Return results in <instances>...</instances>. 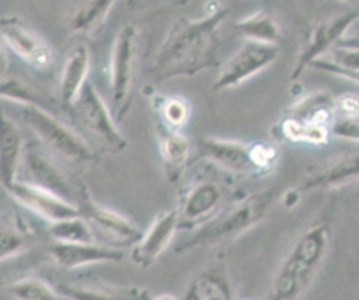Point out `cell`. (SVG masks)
I'll use <instances>...</instances> for the list:
<instances>
[{"label":"cell","mask_w":359,"mask_h":300,"mask_svg":"<svg viewBox=\"0 0 359 300\" xmlns=\"http://www.w3.org/2000/svg\"><path fill=\"white\" fill-rule=\"evenodd\" d=\"M91 55L84 43L76 45L67 55L59 81V100L66 107H73L83 87L87 84Z\"/></svg>","instance_id":"16"},{"label":"cell","mask_w":359,"mask_h":300,"mask_svg":"<svg viewBox=\"0 0 359 300\" xmlns=\"http://www.w3.org/2000/svg\"><path fill=\"white\" fill-rule=\"evenodd\" d=\"M84 126L115 151L126 147V139L115 123V119L93 83L87 81L73 105Z\"/></svg>","instance_id":"7"},{"label":"cell","mask_w":359,"mask_h":300,"mask_svg":"<svg viewBox=\"0 0 359 300\" xmlns=\"http://www.w3.org/2000/svg\"><path fill=\"white\" fill-rule=\"evenodd\" d=\"M310 67H314L317 70H321V71H325V73H330V74H334V76H338V77H342L352 83L359 84V70H349V69L339 67L338 64H335L334 62H331L330 59H327L324 56L314 60L310 64Z\"/></svg>","instance_id":"33"},{"label":"cell","mask_w":359,"mask_h":300,"mask_svg":"<svg viewBox=\"0 0 359 300\" xmlns=\"http://www.w3.org/2000/svg\"><path fill=\"white\" fill-rule=\"evenodd\" d=\"M226 14L227 8L215 3L202 18L177 21L156 56V76L165 80L192 76L209 67L215 59L217 32Z\"/></svg>","instance_id":"1"},{"label":"cell","mask_w":359,"mask_h":300,"mask_svg":"<svg viewBox=\"0 0 359 300\" xmlns=\"http://www.w3.org/2000/svg\"><path fill=\"white\" fill-rule=\"evenodd\" d=\"M49 255L57 266L77 269L94 264L119 262L123 251L119 247L98 243H55L49 247Z\"/></svg>","instance_id":"14"},{"label":"cell","mask_w":359,"mask_h":300,"mask_svg":"<svg viewBox=\"0 0 359 300\" xmlns=\"http://www.w3.org/2000/svg\"><path fill=\"white\" fill-rule=\"evenodd\" d=\"M224 189L222 184L210 177H199L181 193L180 205L175 207L181 227H199L217 214L223 202Z\"/></svg>","instance_id":"6"},{"label":"cell","mask_w":359,"mask_h":300,"mask_svg":"<svg viewBox=\"0 0 359 300\" xmlns=\"http://www.w3.org/2000/svg\"><path fill=\"white\" fill-rule=\"evenodd\" d=\"M282 132L286 139L292 142L310 143L316 146H323L328 142L331 136V130L327 126L306 123L296 118L287 116L282 122Z\"/></svg>","instance_id":"26"},{"label":"cell","mask_w":359,"mask_h":300,"mask_svg":"<svg viewBox=\"0 0 359 300\" xmlns=\"http://www.w3.org/2000/svg\"><path fill=\"white\" fill-rule=\"evenodd\" d=\"M359 178V150L332 158L314 168L302 184L303 189L338 186Z\"/></svg>","instance_id":"18"},{"label":"cell","mask_w":359,"mask_h":300,"mask_svg":"<svg viewBox=\"0 0 359 300\" xmlns=\"http://www.w3.org/2000/svg\"><path fill=\"white\" fill-rule=\"evenodd\" d=\"M184 300H231V290L222 276L202 273L189 285Z\"/></svg>","instance_id":"25"},{"label":"cell","mask_w":359,"mask_h":300,"mask_svg":"<svg viewBox=\"0 0 359 300\" xmlns=\"http://www.w3.org/2000/svg\"><path fill=\"white\" fill-rule=\"evenodd\" d=\"M330 60L339 67L349 70H359V48L334 46L330 50Z\"/></svg>","instance_id":"32"},{"label":"cell","mask_w":359,"mask_h":300,"mask_svg":"<svg viewBox=\"0 0 359 300\" xmlns=\"http://www.w3.org/2000/svg\"><path fill=\"white\" fill-rule=\"evenodd\" d=\"M279 55L278 45H265L247 41L222 67L216 81L215 90H227L237 87L248 80L262 69L268 67L276 60Z\"/></svg>","instance_id":"8"},{"label":"cell","mask_w":359,"mask_h":300,"mask_svg":"<svg viewBox=\"0 0 359 300\" xmlns=\"http://www.w3.org/2000/svg\"><path fill=\"white\" fill-rule=\"evenodd\" d=\"M236 28L247 38V41L265 45H278L280 41L279 24L265 11H255L245 15L236 22Z\"/></svg>","instance_id":"22"},{"label":"cell","mask_w":359,"mask_h":300,"mask_svg":"<svg viewBox=\"0 0 359 300\" xmlns=\"http://www.w3.org/2000/svg\"><path fill=\"white\" fill-rule=\"evenodd\" d=\"M275 199L276 189H266L244 198L230 209L199 226L192 236L177 245V251L185 252L195 247L213 245L240 236L265 217Z\"/></svg>","instance_id":"3"},{"label":"cell","mask_w":359,"mask_h":300,"mask_svg":"<svg viewBox=\"0 0 359 300\" xmlns=\"http://www.w3.org/2000/svg\"><path fill=\"white\" fill-rule=\"evenodd\" d=\"M8 195L34 214L48 220L50 224L80 216V209L69 199L49 192L29 181H15L6 188Z\"/></svg>","instance_id":"10"},{"label":"cell","mask_w":359,"mask_h":300,"mask_svg":"<svg viewBox=\"0 0 359 300\" xmlns=\"http://www.w3.org/2000/svg\"><path fill=\"white\" fill-rule=\"evenodd\" d=\"M49 231L55 243H95L93 229L81 216L52 223Z\"/></svg>","instance_id":"27"},{"label":"cell","mask_w":359,"mask_h":300,"mask_svg":"<svg viewBox=\"0 0 359 300\" xmlns=\"http://www.w3.org/2000/svg\"><path fill=\"white\" fill-rule=\"evenodd\" d=\"M201 154L220 170L258 175L251 158V144L222 137H202L198 142Z\"/></svg>","instance_id":"15"},{"label":"cell","mask_w":359,"mask_h":300,"mask_svg":"<svg viewBox=\"0 0 359 300\" xmlns=\"http://www.w3.org/2000/svg\"><path fill=\"white\" fill-rule=\"evenodd\" d=\"M8 67V59H7V53L4 50V45L0 41V77L7 71Z\"/></svg>","instance_id":"36"},{"label":"cell","mask_w":359,"mask_h":300,"mask_svg":"<svg viewBox=\"0 0 359 300\" xmlns=\"http://www.w3.org/2000/svg\"><path fill=\"white\" fill-rule=\"evenodd\" d=\"M79 209L80 216L86 219L91 229L95 227L125 245L136 244L143 236V231L123 214L100 205L86 186L83 188V202Z\"/></svg>","instance_id":"12"},{"label":"cell","mask_w":359,"mask_h":300,"mask_svg":"<svg viewBox=\"0 0 359 300\" xmlns=\"http://www.w3.org/2000/svg\"><path fill=\"white\" fill-rule=\"evenodd\" d=\"M157 139L160 156L165 164L170 178L177 179V177L181 175L189 158V140L181 132L171 130L163 123H160L157 129Z\"/></svg>","instance_id":"21"},{"label":"cell","mask_w":359,"mask_h":300,"mask_svg":"<svg viewBox=\"0 0 359 300\" xmlns=\"http://www.w3.org/2000/svg\"><path fill=\"white\" fill-rule=\"evenodd\" d=\"M27 245L25 236L10 226H0V262L22 252Z\"/></svg>","instance_id":"30"},{"label":"cell","mask_w":359,"mask_h":300,"mask_svg":"<svg viewBox=\"0 0 359 300\" xmlns=\"http://www.w3.org/2000/svg\"><path fill=\"white\" fill-rule=\"evenodd\" d=\"M136 27L123 25L114 41L111 53V97L116 116L121 119L126 111L133 81L136 57Z\"/></svg>","instance_id":"5"},{"label":"cell","mask_w":359,"mask_h":300,"mask_svg":"<svg viewBox=\"0 0 359 300\" xmlns=\"http://www.w3.org/2000/svg\"><path fill=\"white\" fill-rule=\"evenodd\" d=\"M358 15L359 13L349 10L342 14H334L332 17H327L316 24L311 28L303 50L299 55L292 79H297L307 66H310L318 57H323L324 53L330 52L342 39L344 34L358 18Z\"/></svg>","instance_id":"11"},{"label":"cell","mask_w":359,"mask_h":300,"mask_svg":"<svg viewBox=\"0 0 359 300\" xmlns=\"http://www.w3.org/2000/svg\"><path fill=\"white\" fill-rule=\"evenodd\" d=\"M328 237V226L317 223L297 238L273 279L269 300H299L321 265Z\"/></svg>","instance_id":"2"},{"label":"cell","mask_w":359,"mask_h":300,"mask_svg":"<svg viewBox=\"0 0 359 300\" xmlns=\"http://www.w3.org/2000/svg\"><path fill=\"white\" fill-rule=\"evenodd\" d=\"M56 292L66 300H151L153 296L144 287H93L73 283H59Z\"/></svg>","instance_id":"20"},{"label":"cell","mask_w":359,"mask_h":300,"mask_svg":"<svg viewBox=\"0 0 359 300\" xmlns=\"http://www.w3.org/2000/svg\"><path fill=\"white\" fill-rule=\"evenodd\" d=\"M151 300H175V297H172L171 294H158V296L153 297Z\"/></svg>","instance_id":"37"},{"label":"cell","mask_w":359,"mask_h":300,"mask_svg":"<svg viewBox=\"0 0 359 300\" xmlns=\"http://www.w3.org/2000/svg\"><path fill=\"white\" fill-rule=\"evenodd\" d=\"M178 229L180 217L177 209L158 213L142 238L135 244L132 251L133 262L142 268L150 266L170 245Z\"/></svg>","instance_id":"13"},{"label":"cell","mask_w":359,"mask_h":300,"mask_svg":"<svg viewBox=\"0 0 359 300\" xmlns=\"http://www.w3.org/2000/svg\"><path fill=\"white\" fill-rule=\"evenodd\" d=\"M161 123L171 130L181 132L187 125L191 109L187 100L181 97H165L158 104Z\"/></svg>","instance_id":"29"},{"label":"cell","mask_w":359,"mask_h":300,"mask_svg":"<svg viewBox=\"0 0 359 300\" xmlns=\"http://www.w3.org/2000/svg\"><path fill=\"white\" fill-rule=\"evenodd\" d=\"M114 6V1H88L79 4L69 20L70 29L76 34H93L107 20Z\"/></svg>","instance_id":"23"},{"label":"cell","mask_w":359,"mask_h":300,"mask_svg":"<svg viewBox=\"0 0 359 300\" xmlns=\"http://www.w3.org/2000/svg\"><path fill=\"white\" fill-rule=\"evenodd\" d=\"M337 109L342 114V119H356L359 118V95L358 94H344L334 102Z\"/></svg>","instance_id":"35"},{"label":"cell","mask_w":359,"mask_h":300,"mask_svg":"<svg viewBox=\"0 0 359 300\" xmlns=\"http://www.w3.org/2000/svg\"><path fill=\"white\" fill-rule=\"evenodd\" d=\"M0 100H6L17 107L38 105L45 108L39 102L38 93L25 81L18 79H6L0 81Z\"/></svg>","instance_id":"28"},{"label":"cell","mask_w":359,"mask_h":300,"mask_svg":"<svg viewBox=\"0 0 359 300\" xmlns=\"http://www.w3.org/2000/svg\"><path fill=\"white\" fill-rule=\"evenodd\" d=\"M22 163L27 167V171L31 177V184L67 199V182L63 174L46 156H43L41 151L35 149L28 147L24 149Z\"/></svg>","instance_id":"19"},{"label":"cell","mask_w":359,"mask_h":300,"mask_svg":"<svg viewBox=\"0 0 359 300\" xmlns=\"http://www.w3.org/2000/svg\"><path fill=\"white\" fill-rule=\"evenodd\" d=\"M22 156L24 140L20 128L0 111V184L4 189L17 181Z\"/></svg>","instance_id":"17"},{"label":"cell","mask_w":359,"mask_h":300,"mask_svg":"<svg viewBox=\"0 0 359 300\" xmlns=\"http://www.w3.org/2000/svg\"><path fill=\"white\" fill-rule=\"evenodd\" d=\"M55 287L39 278H22L0 293V300H59Z\"/></svg>","instance_id":"24"},{"label":"cell","mask_w":359,"mask_h":300,"mask_svg":"<svg viewBox=\"0 0 359 300\" xmlns=\"http://www.w3.org/2000/svg\"><path fill=\"white\" fill-rule=\"evenodd\" d=\"M0 41L20 59L38 70L53 62V49L28 24L15 15L0 17Z\"/></svg>","instance_id":"9"},{"label":"cell","mask_w":359,"mask_h":300,"mask_svg":"<svg viewBox=\"0 0 359 300\" xmlns=\"http://www.w3.org/2000/svg\"><path fill=\"white\" fill-rule=\"evenodd\" d=\"M330 130L338 137L359 142V118L334 121L330 126Z\"/></svg>","instance_id":"34"},{"label":"cell","mask_w":359,"mask_h":300,"mask_svg":"<svg viewBox=\"0 0 359 300\" xmlns=\"http://www.w3.org/2000/svg\"><path fill=\"white\" fill-rule=\"evenodd\" d=\"M279 151L276 146L268 143H251V158L258 175L269 172L278 161Z\"/></svg>","instance_id":"31"},{"label":"cell","mask_w":359,"mask_h":300,"mask_svg":"<svg viewBox=\"0 0 359 300\" xmlns=\"http://www.w3.org/2000/svg\"><path fill=\"white\" fill-rule=\"evenodd\" d=\"M27 126L56 156L69 163H86L93 157L88 143L46 108L38 105L18 107Z\"/></svg>","instance_id":"4"}]
</instances>
